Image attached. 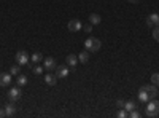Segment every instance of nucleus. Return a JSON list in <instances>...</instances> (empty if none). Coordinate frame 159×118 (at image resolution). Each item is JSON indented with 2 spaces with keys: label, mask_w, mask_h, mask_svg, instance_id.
Segmentation results:
<instances>
[{
  "label": "nucleus",
  "mask_w": 159,
  "mask_h": 118,
  "mask_svg": "<svg viewBox=\"0 0 159 118\" xmlns=\"http://www.w3.org/2000/svg\"><path fill=\"white\" fill-rule=\"evenodd\" d=\"M77 64H78V56H75V54H69V56H67V66L75 69Z\"/></svg>",
  "instance_id": "obj_14"
},
{
  "label": "nucleus",
  "mask_w": 159,
  "mask_h": 118,
  "mask_svg": "<svg viewBox=\"0 0 159 118\" xmlns=\"http://www.w3.org/2000/svg\"><path fill=\"white\" fill-rule=\"evenodd\" d=\"M153 39H154L156 42H159V26L153 27Z\"/></svg>",
  "instance_id": "obj_22"
},
{
  "label": "nucleus",
  "mask_w": 159,
  "mask_h": 118,
  "mask_svg": "<svg viewBox=\"0 0 159 118\" xmlns=\"http://www.w3.org/2000/svg\"><path fill=\"white\" fill-rule=\"evenodd\" d=\"M30 59H32V62H40L42 61V54L40 53H34L30 56Z\"/></svg>",
  "instance_id": "obj_21"
},
{
  "label": "nucleus",
  "mask_w": 159,
  "mask_h": 118,
  "mask_svg": "<svg viewBox=\"0 0 159 118\" xmlns=\"http://www.w3.org/2000/svg\"><path fill=\"white\" fill-rule=\"evenodd\" d=\"M138 101H140V102H148V101H149V96H148L146 89H145L143 86L138 89Z\"/></svg>",
  "instance_id": "obj_13"
},
{
  "label": "nucleus",
  "mask_w": 159,
  "mask_h": 118,
  "mask_svg": "<svg viewBox=\"0 0 159 118\" xmlns=\"http://www.w3.org/2000/svg\"><path fill=\"white\" fill-rule=\"evenodd\" d=\"M2 116H6V112H5V107L3 108H0V118Z\"/></svg>",
  "instance_id": "obj_28"
},
{
  "label": "nucleus",
  "mask_w": 159,
  "mask_h": 118,
  "mask_svg": "<svg viewBox=\"0 0 159 118\" xmlns=\"http://www.w3.org/2000/svg\"><path fill=\"white\" fill-rule=\"evenodd\" d=\"M83 29H85V32L91 34V32H92V24H86V26H83Z\"/></svg>",
  "instance_id": "obj_26"
},
{
  "label": "nucleus",
  "mask_w": 159,
  "mask_h": 118,
  "mask_svg": "<svg viewBox=\"0 0 159 118\" xmlns=\"http://www.w3.org/2000/svg\"><path fill=\"white\" fill-rule=\"evenodd\" d=\"M151 81H153V85L159 86V74H153L151 75Z\"/></svg>",
  "instance_id": "obj_23"
},
{
  "label": "nucleus",
  "mask_w": 159,
  "mask_h": 118,
  "mask_svg": "<svg viewBox=\"0 0 159 118\" xmlns=\"http://www.w3.org/2000/svg\"><path fill=\"white\" fill-rule=\"evenodd\" d=\"M143 88L146 89V93H148V96H149V101L157 97L159 93H157V86H156V85H143Z\"/></svg>",
  "instance_id": "obj_5"
},
{
  "label": "nucleus",
  "mask_w": 159,
  "mask_h": 118,
  "mask_svg": "<svg viewBox=\"0 0 159 118\" xmlns=\"http://www.w3.org/2000/svg\"><path fill=\"white\" fill-rule=\"evenodd\" d=\"M157 113H159V101H157V99H151V101H148L145 115L148 118H154V116H157Z\"/></svg>",
  "instance_id": "obj_1"
},
{
  "label": "nucleus",
  "mask_w": 159,
  "mask_h": 118,
  "mask_svg": "<svg viewBox=\"0 0 159 118\" xmlns=\"http://www.w3.org/2000/svg\"><path fill=\"white\" fill-rule=\"evenodd\" d=\"M129 116L130 118H138L140 116V113H138V110L135 108V110H132V112H129Z\"/></svg>",
  "instance_id": "obj_25"
},
{
  "label": "nucleus",
  "mask_w": 159,
  "mask_h": 118,
  "mask_svg": "<svg viewBox=\"0 0 159 118\" xmlns=\"http://www.w3.org/2000/svg\"><path fill=\"white\" fill-rule=\"evenodd\" d=\"M83 29V22L80 21V19H72L70 22H69V31L70 32H78V31H81Z\"/></svg>",
  "instance_id": "obj_7"
},
{
  "label": "nucleus",
  "mask_w": 159,
  "mask_h": 118,
  "mask_svg": "<svg viewBox=\"0 0 159 118\" xmlns=\"http://www.w3.org/2000/svg\"><path fill=\"white\" fill-rule=\"evenodd\" d=\"M43 67H45V70H48V72L56 70V67H58V64H56V59H54V58H46V59L43 61Z\"/></svg>",
  "instance_id": "obj_6"
},
{
  "label": "nucleus",
  "mask_w": 159,
  "mask_h": 118,
  "mask_svg": "<svg viewBox=\"0 0 159 118\" xmlns=\"http://www.w3.org/2000/svg\"><path fill=\"white\" fill-rule=\"evenodd\" d=\"M146 26H148V27H156V26H159V14H156V13L149 14V16L146 18Z\"/></svg>",
  "instance_id": "obj_8"
},
{
  "label": "nucleus",
  "mask_w": 159,
  "mask_h": 118,
  "mask_svg": "<svg viewBox=\"0 0 159 118\" xmlns=\"http://www.w3.org/2000/svg\"><path fill=\"white\" fill-rule=\"evenodd\" d=\"M124 110L129 113V112H132V110H135V108H137V104L134 102V101H127V102H124Z\"/></svg>",
  "instance_id": "obj_15"
},
{
  "label": "nucleus",
  "mask_w": 159,
  "mask_h": 118,
  "mask_svg": "<svg viewBox=\"0 0 159 118\" xmlns=\"http://www.w3.org/2000/svg\"><path fill=\"white\" fill-rule=\"evenodd\" d=\"M100 47H102L100 40H99V39H94V37H89V39L85 42V48H86L89 53H96V51H99Z\"/></svg>",
  "instance_id": "obj_2"
},
{
  "label": "nucleus",
  "mask_w": 159,
  "mask_h": 118,
  "mask_svg": "<svg viewBox=\"0 0 159 118\" xmlns=\"http://www.w3.org/2000/svg\"><path fill=\"white\" fill-rule=\"evenodd\" d=\"M129 2H130V3H138L140 0H129Z\"/></svg>",
  "instance_id": "obj_29"
},
{
  "label": "nucleus",
  "mask_w": 159,
  "mask_h": 118,
  "mask_svg": "<svg viewBox=\"0 0 159 118\" xmlns=\"http://www.w3.org/2000/svg\"><path fill=\"white\" fill-rule=\"evenodd\" d=\"M21 94H22V91H21V88H19V86L11 88V89H10V93H8V99H10V101H13V102H16L18 99H21Z\"/></svg>",
  "instance_id": "obj_4"
},
{
  "label": "nucleus",
  "mask_w": 159,
  "mask_h": 118,
  "mask_svg": "<svg viewBox=\"0 0 159 118\" xmlns=\"http://www.w3.org/2000/svg\"><path fill=\"white\" fill-rule=\"evenodd\" d=\"M5 112H6V116H13L16 112H18V107L13 101H10V104L5 105Z\"/></svg>",
  "instance_id": "obj_10"
},
{
  "label": "nucleus",
  "mask_w": 159,
  "mask_h": 118,
  "mask_svg": "<svg viewBox=\"0 0 159 118\" xmlns=\"http://www.w3.org/2000/svg\"><path fill=\"white\" fill-rule=\"evenodd\" d=\"M16 62L19 66H26V64H29V53L27 51H18L16 53Z\"/></svg>",
  "instance_id": "obj_3"
},
{
  "label": "nucleus",
  "mask_w": 159,
  "mask_h": 118,
  "mask_svg": "<svg viewBox=\"0 0 159 118\" xmlns=\"http://www.w3.org/2000/svg\"><path fill=\"white\" fill-rule=\"evenodd\" d=\"M116 107H118V108H123V107H124V101L118 99V101H116Z\"/></svg>",
  "instance_id": "obj_27"
},
{
  "label": "nucleus",
  "mask_w": 159,
  "mask_h": 118,
  "mask_svg": "<svg viewBox=\"0 0 159 118\" xmlns=\"http://www.w3.org/2000/svg\"><path fill=\"white\" fill-rule=\"evenodd\" d=\"M16 85L19 86V88H22V86H26L27 85V77L26 75H18V78H16Z\"/></svg>",
  "instance_id": "obj_17"
},
{
  "label": "nucleus",
  "mask_w": 159,
  "mask_h": 118,
  "mask_svg": "<svg viewBox=\"0 0 159 118\" xmlns=\"http://www.w3.org/2000/svg\"><path fill=\"white\" fill-rule=\"evenodd\" d=\"M118 116L119 118H126V116H129V113L124 110V108H119V110H118Z\"/></svg>",
  "instance_id": "obj_24"
},
{
  "label": "nucleus",
  "mask_w": 159,
  "mask_h": 118,
  "mask_svg": "<svg viewBox=\"0 0 159 118\" xmlns=\"http://www.w3.org/2000/svg\"><path fill=\"white\" fill-rule=\"evenodd\" d=\"M45 83L48 86H54L56 83H58V77L53 75V74H46L45 75Z\"/></svg>",
  "instance_id": "obj_12"
},
{
  "label": "nucleus",
  "mask_w": 159,
  "mask_h": 118,
  "mask_svg": "<svg viewBox=\"0 0 159 118\" xmlns=\"http://www.w3.org/2000/svg\"><path fill=\"white\" fill-rule=\"evenodd\" d=\"M78 61L81 62V64H86V62L89 61V51H81L80 53V56H78Z\"/></svg>",
  "instance_id": "obj_16"
},
{
  "label": "nucleus",
  "mask_w": 159,
  "mask_h": 118,
  "mask_svg": "<svg viewBox=\"0 0 159 118\" xmlns=\"http://www.w3.org/2000/svg\"><path fill=\"white\" fill-rule=\"evenodd\" d=\"M11 83V74H0V86H10Z\"/></svg>",
  "instance_id": "obj_11"
},
{
  "label": "nucleus",
  "mask_w": 159,
  "mask_h": 118,
  "mask_svg": "<svg viewBox=\"0 0 159 118\" xmlns=\"http://www.w3.org/2000/svg\"><path fill=\"white\" fill-rule=\"evenodd\" d=\"M10 74H11V75H19V74H21V66H19V64L11 66V67H10Z\"/></svg>",
  "instance_id": "obj_19"
},
{
  "label": "nucleus",
  "mask_w": 159,
  "mask_h": 118,
  "mask_svg": "<svg viewBox=\"0 0 159 118\" xmlns=\"http://www.w3.org/2000/svg\"><path fill=\"white\" fill-rule=\"evenodd\" d=\"M69 69H67V66H58L56 67V77L58 78H65L69 75Z\"/></svg>",
  "instance_id": "obj_9"
},
{
  "label": "nucleus",
  "mask_w": 159,
  "mask_h": 118,
  "mask_svg": "<svg viewBox=\"0 0 159 118\" xmlns=\"http://www.w3.org/2000/svg\"><path fill=\"white\" fill-rule=\"evenodd\" d=\"M43 70H45V67H42V66H34V67H32V72H34L35 75H40Z\"/></svg>",
  "instance_id": "obj_20"
},
{
  "label": "nucleus",
  "mask_w": 159,
  "mask_h": 118,
  "mask_svg": "<svg viewBox=\"0 0 159 118\" xmlns=\"http://www.w3.org/2000/svg\"><path fill=\"white\" fill-rule=\"evenodd\" d=\"M100 21H102V18L97 13H91V16H89V22L91 24H100Z\"/></svg>",
  "instance_id": "obj_18"
}]
</instances>
